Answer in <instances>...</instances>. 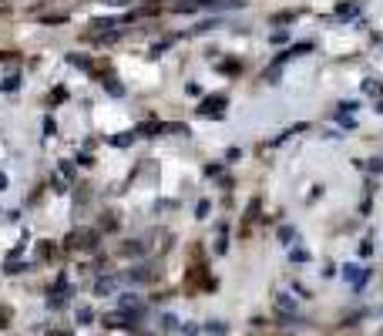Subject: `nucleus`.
Segmentation results:
<instances>
[{
    "label": "nucleus",
    "instance_id": "nucleus-1",
    "mask_svg": "<svg viewBox=\"0 0 383 336\" xmlns=\"http://www.w3.org/2000/svg\"><path fill=\"white\" fill-rule=\"evenodd\" d=\"M118 306H121V313H125L128 320H138V316L145 313V303H141L138 296H131V293H128V296H121V299H118Z\"/></svg>",
    "mask_w": 383,
    "mask_h": 336
},
{
    "label": "nucleus",
    "instance_id": "nucleus-2",
    "mask_svg": "<svg viewBox=\"0 0 383 336\" xmlns=\"http://www.w3.org/2000/svg\"><path fill=\"white\" fill-rule=\"evenodd\" d=\"M118 286H121V282L114 279V276H108V279H98L94 282V293H98V296H111V293H118Z\"/></svg>",
    "mask_w": 383,
    "mask_h": 336
},
{
    "label": "nucleus",
    "instance_id": "nucleus-3",
    "mask_svg": "<svg viewBox=\"0 0 383 336\" xmlns=\"http://www.w3.org/2000/svg\"><path fill=\"white\" fill-rule=\"evenodd\" d=\"M128 316L125 313H111V316H104V326H111V329H121V326H128Z\"/></svg>",
    "mask_w": 383,
    "mask_h": 336
},
{
    "label": "nucleus",
    "instance_id": "nucleus-4",
    "mask_svg": "<svg viewBox=\"0 0 383 336\" xmlns=\"http://www.w3.org/2000/svg\"><path fill=\"white\" fill-rule=\"evenodd\" d=\"M91 239H94V232H74L67 242H71V246H78V249H88V246H91Z\"/></svg>",
    "mask_w": 383,
    "mask_h": 336
},
{
    "label": "nucleus",
    "instance_id": "nucleus-5",
    "mask_svg": "<svg viewBox=\"0 0 383 336\" xmlns=\"http://www.w3.org/2000/svg\"><path fill=\"white\" fill-rule=\"evenodd\" d=\"M219 104H225V98H222V94H216V98H208V101H202L199 111H202V114H205V111H216Z\"/></svg>",
    "mask_w": 383,
    "mask_h": 336
},
{
    "label": "nucleus",
    "instance_id": "nucleus-6",
    "mask_svg": "<svg viewBox=\"0 0 383 336\" xmlns=\"http://www.w3.org/2000/svg\"><path fill=\"white\" fill-rule=\"evenodd\" d=\"M370 172H376V175H380V172H383V161L373 158V161H370Z\"/></svg>",
    "mask_w": 383,
    "mask_h": 336
},
{
    "label": "nucleus",
    "instance_id": "nucleus-7",
    "mask_svg": "<svg viewBox=\"0 0 383 336\" xmlns=\"http://www.w3.org/2000/svg\"><path fill=\"white\" fill-rule=\"evenodd\" d=\"M78 320L81 323H91V309H78Z\"/></svg>",
    "mask_w": 383,
    "mask_h": 336
},
{
    "label": "nucleus",
    "instance_id": "nucleus-8",
    "mask_svg": "<svg viewBox=\"0 0 383 336\" xmlns=\"http://www.w3.org/2000/svg\"><path fill=\"white\" fill-rule=\"evenodd\" d=\"M4 185H7V175H0V188H4Z\"/></svg>",
    "mask_w": 383,
    "mask_h": 336
}]
</instances>
